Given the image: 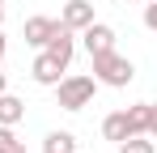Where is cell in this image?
Listing matches in <instances>:
<instances>
[{"label":"cell","mask_w":157,"mask_h":153,"mask_svg":"<svg viewBox=\"0 0 157 153\" xmlns=\"http://www.w3.org/2000/svg\"><path fill=\"white\" fill-rule=\"evenodd\" d=\"M21 115H26V102H21V98H13V94L4 89V94H0V124L17 128V124H21Z\"/></svg>","instance_id":"11"},{"label":"cell","mask_w":157,"mask_h":153,"mask_svg":"<svg viewBox=\"0 0 157 153\" xmlns=\"http://www.w3.org/2000/svg\"><path fill=\"white\" fill-rule=\"evenodd\" d=\"M0 26H4V0H0Z\"/></svg>","instance_id":"18"},{"label":"cell","mask_w":157,"mask_h":153,"mask_svg":"<svg viewBox=\"0 0 157 153\" xmlns=\"http://www.w3.org/2000/svg\"><path fill=\"white\" fill-rule=\"evenodd\" d=\"M89 22H98L94 17V0H68L64 9H59V26H68V30H85Z\"/></svg>","instance_id":"6"},{"label":"cell","mask_w":157,"mask_h":153,"mask_svg":"<svg viewBox=\"0 0 157 153\" xmlns=\"http://www.w3.org/2000/svg\"><path fill=\"white\" fill-rule=\"evenodd\" d=\"M115 26H106V22H89L85 30H81V47L89 51V55H102V51H115Z\"/></svg>","instance_id":"3"},{"label":"cell","mask_w":157,"mask_h":153,"mask_svg":"<svg viewBox=\"0 0 157 153\" xmlns=\"http://www.w3.org/2000/svg\"><path fill=\"white\" fill-rule=\"evenodd\" d=\"M0 153H26V140H21L9 124H0Z\"/></svg>","instance_id":"12"},{"label":"cell","mask_w":157,"mask_h":153,"mask_svg":"<svg viewBox=\"0 0 157 153\" xmlns=\"http://www.w3.org/2000/svg\"><path fill=\"white\" fill-rule=\"evenodd\" d=\"M119 153H157L153 136H128V140H119Z\"/></svg>","instance_id":"13"},{"label":"cell","mask_w":157,"mask_h":153,"mask_svg":"<svg viewBox=\"0 0 157 153\" xmlns=\"http://www.w3.org/2000/svg\"><path fill=\"white\" fill-rule=\"evenodd\" d=\"M149 136H157V102H153V111H149Z\"/></svg>","instance_id":"15"},{"label":"cell","mask_w":157,"mask_h":153,"mask_svg":"<svg viewBox=\"0 0 157 153\" xmlns=\"http://www.w3.org/2000/svg\"><path fill=\"white\" fill-rule=\"evenodd\" d=\"M55 17H43V13H34V17H26V30H21V34H26V47H47V38H51L55 34Z\"/></svg>","instance_id":"7"},{"label":"cell","mask_w":157,"mask_h":153,"mask_svg":"<svg viewBox=\"0 0 157 153\" xmlns=\"http://www.w3.org/2000/svg\"><path fill=\"white\" fill-rule=\"evenodd\" d=\"M4 51H9V38H4V30H0V64H4Z\"/></svg>","instance_id":"16"},{"label":"cell","mask_w":157,"mask_h":153,"mask_svg":"<svg viewBox=\"0 0 157 153\" xmlns=\"http://www.w3.org/2000/svg\"><path fill=\"white\" fill-rule=\"evenodd\" d=\"M144 26L157 34V0H153V4H144Z\"/></svg>","instance_id":"14"},{"label":"cell","mask_w":157,"mask_h":153,"mask_svg":"<svg viewBox=\"0 0 157 153\" xmlns=\"http://www.w3.org/2000/svg\"><path fill=\"white\" fill-rule=\"evenodd\" d=\"M64 73H68V68H64L59 60H51L47 51H38V55H34V64H30V76H34V85H43V89H55V85L64 81Z\"/></svg>","instance_id":"5"},{"label":"cell","mask_w":157,"mask_h":153,"mask_svg":"<svg viewBox=\"0 0 157 153\" xmlns=\"http://www.w3.org/2000/svg\"><path fill=\"white\" fill-rule=\"evenodd\" d=\"M43 153H77V136L64 132V128H55V132L43 136Z\"/></svg>","instance_id":"10"},{"label":"cell","mask_w":157,"mask_h":153,"mask_svg":"<svg viewBox=\"0 0 157 153\" xmlns=\"http://www.w3.org/2000/svg\"><path fill=\"white\" fill-rule=\"evenodd\" d=\"M98 94V81L89 73H68L59 85H55V102H59V111H85L89 102Z\"/></svg>","instance_id":"2"},{"label":"cell","mask_w":157,"mask_h":153,"mask_svg":"<svg viewBox=\"0 0 157 153\" xmlns=\"http://www.w3.org/2000/svg\"><path fill=\"white\" fill-rule=\"evenodd\" d=\"M4 89H9V81H4V68H0V94H4Z\"/></svg>","instance_id":"17"},{"label":"cell","mask_w":157,"mask_h":153,"mask_svg":"<svg viewBox=\"0 0 157 153\" xmlns=\"http://www.w3.org/2000/svg\"><path fill=\"white\" fill-rule=\"evenodd\" d=\"M102 136L110 140V145L128 140V136H132V132H128V115H123V111H110V115L102 119Z\"/></svg>","instance_id":"9"},{"label":"cell","mask_w":157,"mask_h":153,"mask_svg":"<svg viewBox=\"0 0 157 153\" xmlns=\"http://www.w3.org/2000/svg\"><path fill=\"white\" fill-rule=\"evenodd\" d=\"M123 4H144V0H123Z\"/></svg>","instance_id":"19"},{"label":"cell","mask_w":157,"mask_h":153,"mask_svg":"<svg viewBox=\"0 0 157 153\" xmlns=\"http://www.w3.org/2000/svg\"><path fill=\"white\" fill-rule=\"evenodd\" d=\"M149 111H153V102H136V106L123 111V115H128V132H132V136H149Z\"/></svg>","instance_id":"8"},{"label":"cell","mask_w":157,"mask_h":153,"mask_svg":"<svg viewBox=\"0 0 157 153\" xmlns=\"http://www.w3.org/2000/svg\"><path fill=\"white\" fill-rule=\"evenodd\" d=\"M89 64H94V81H98V85H110V89H128L132 81H136V64H132L128 55H119V51L89 55Z\"/></svg>","instance_id":"1"},{"label":"cell","mask_w":157,"mask_h":153,"mask_svg":"<svg viewBox=\"0 0 157 153\" xmlns=\"http://www.w3.org/2000/svg\"><path fill=\"white\" fill-rule=\"evenodd\" d=\"M55 22H59V17H55ZM43 51L68 68V64H72V55H77V30H68V26H55V34L47 38V47H43Z\"/></svg>","instance_id":"4"}]
</instances>
